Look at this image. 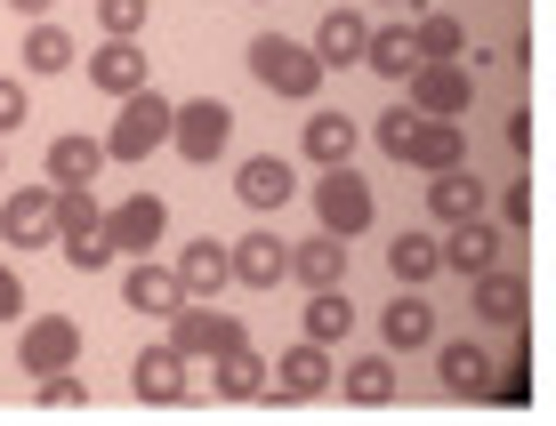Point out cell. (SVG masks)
Wrapping results in <instances>:
<instances>
[{"label":"cell","instance_id":"9","mask_svg":"<svg viewBox=\"0 0 556 426\" xmlns=\"http://www.w3.org/2000/svg\"><path fill=\"white\" fill-rule=\"evenodd\" d=\"M226 274L235 282H251V289H275V282H291V242L282 234H242V242H226Z\"/></svg>","mask_w":556,"mask_h":426},{"label":"cell","instance_id":"25","mask_svg":"<svg viewBox=\"0 0 556 426\" xmlns=\"http://www.w3.org/2000/svg\"><path fill=\"white\" fill-rule=\"evenodd\" d=\"M291 274H299L306 289H339V282H348V242H339V234L299 242V249H291Z\"/></svg>","mask_w":556,"mask_h":426},{"label":"cell","instance_id":"37","mask_svg":"<svg viewBox=\"0 0 556 426\" xmlns=\"http://www.w3.org/2000/svg\"><path fill=\"white\" fill-rule=\"evenodd\" d=\"M33 121V96H25V81H0V138L9 129H25Z\"/></svg>","mask_w":556,"mask_h":426},{"label":"cell","instance_id":"10","mask_svg":"<svg viewBox=\"0 0 556 426\" xmlns=\"http://www.w3.org/2000/svg\"><path fill=\"white\" fill-rule=\"evenodd\" d=\"M49 209H56V185H16L9 202H0V242L9 249H41L49 242Z\"/></svg>","mask_w":556,"mask_h":426},{"label":"cell","instance_id":"32","mask_svg":"<svg viewBox=\"0 0 556 426\" xmlns=\"http://www.w3.org/2000/svg\"><path fill=\"white\" fill-rule=\"evenodd\" d=\"M412 49H419V65H459V56H468V33H459V16H419Z\"/></svg>","mask_w":556,"mask_h":426},{"label":"cell","instance_id":"8","mask_svg":"<svg viewBox=\"0 0 556 426\" xmlns=\"http://www.w3.org/2000/svg\"><path fill=\"white\" fill-rule=\"evenodd\" d=\"M16 362H25L33 378H49V371H73V362H81V322H73V314H49V322H33V331L16 338Z\"/></svg>","mask_w":556,"mask_h":426},{"label":"cell","instance_id":"2","mask_svg":"<svg viewBox=\"0 0 556 426\" xmlns=\"http://www.w3.org/2000/svg\"><path fill=\"white\" fill-rule=\"evenodd\" d=\"M162 322H169V346H178L186 362H218V354H235V346H251L235 314H218V298H178Z\"/></svg>","mask_w":556,"mask_h":426},{"label":"cell","instance_id":"6","mask_svg":"<svg viewBox=\"0 0 556 426\" xmlns=\"http://www.w3.org/2000/svg\"><path fill=\"white\" fill-rule=\"evenodd\" d=\"M404 89H412L404 105L419 113V121H459V113L476 105V73L468 65H412Z\"/></svg>","mask_w":556,"mask_h":426},{"label":"cell","instance_id":"4","mask_svg":"<svg viewBox=\"0 0 556 426\" xmlns=\"http://www.w3.org/2000/svg\"><path fill=\"white\" fill-rule=\"evenodd\" d=\"M251 73H258L275 96H299V105H306V96H323L315 49H306V41H282V33H258V41H251Z\"/></svg>","mask_w":556,"mask_h":426},{"label":"cell","instance_id":"14","mask_svg":"<svg viewBox=\"0 0 556 426\" xmlns=\"http://www.w3.org/2000/svg\"><path fill=\"white\" fill-rule=\"evenodd\" d=\"M404 169H452V162H468V129H452V121H412V138H404V153H395Z\"/></svg>","mask_w":556,"mask_h":426},{"label":"cell","instance_id":"40","mask_svg":"<svg viewBox=\"0 0 556 426\" xmlns=\"http://www.w3.org/2000/svg\"><path fill=\"white\" fill-rule=\"evenodd\" d=\"M501 209H508V225H532V178H516Z\"/></svg>","mask_w":556,"mask_h":426},{"label":"cell","instance_id":"18","mask_svg":"<svg viewBox=\"0 0 556 426\" xmlns=\"http://www.w3.org/2000/svg\"><path fill=\"white\" fill-rule=\"evenodd\" d=\"M129 386H138V402H178L186 395V354H178V346H146V354L138 362H129Z\"/></svg>","mask_w":556,"mask_h":426},{"label":"cell","instance_id":"26","mask_svg":"<svg viewBox=\"0 0 556 426\" xmlns=\"http://www.w3.org/2000/svg\"><path fill=\"white\" fill-rule=\"evenodd\" d=\"M105 138H49V185H98Z\"/></svg>","mask_w":556,"mask_h":426},{"label":"cell","instance_id":"22","mask_svg":"<svg viewBox=\"0 0 556 426\" xmlns=\"http://www.w3.org/2000/svg\"><path fill=\"white\" fill-rule=\"evenodd\" d=\"M122 298H129V314L162 322L169 306H178V274H169V266H153V258H138V266L122 274Z\"/></svg>","mask_w":556,"mask_h":426},{"label":"cell","instance_id":"27","mask_svg":"<svg viewBox=\"0 0 556 426\" xmlns=\"http://www.w3.org/2000/svg\"><path fill=\"white\" fill-rule=\"evenodd\" d=\"M525 306H532V289L516 274H501V266L476 274V322H525Z\"/></svg>","mask_w":556,"mask_h":426},{"label":"cell","instance_id":"24","mask_svg":"<svg viewBox=\"0 0 556 426\" xmlns=\"http://www.w3.org/2000/svg\"><path fill=\"white\" fill-rule=\"evenodd\" d=\"M419 49H412V25H371V41H363V73H379V81H412Z\"/></svg>","mask_w":556,"mask_h":426},{"label":"cell","instance_id":"41","mask_svg":"<svg viewBox=\"0 0 556 426\" xmlns=\"http://www.w3.org/2000/svg\"><path fill=\"white\" fill-rule=\"evenodd\" d=\"M16 314H25V282L0 266V322H16Z\"/></svg>","mask_w":556,"mask_h":426},{"label":"cell","instance_id":"15","mask_svg":"<svg viewBox=\"0 0 556 426\" xmlns=\"http://www.w3.org/2000/svg\"><path fill=\"white\" fill-rule=\"evenodd\" d=\"M81 65H89V89H105V96L146 89V49H138V41H98Z\"/></svg>","mask_w":556,"mask_h":426},{"label":"cell","instance_id":"3","mask_svg":"<svg viewBox=\"0 0 556 426\" xmlns=\"http://www.w3.org/2000/svg\"><path fill=\"white\" fill-rule=\"evenodd\" d=\"M169 145H178L194 169H210L226 145H235V105H226V96H186V105H169Z\"/></svg>","mask_w":556,"mask_h":426},{"label":"cell","instance_id":"5","mask_svg":"<svg viewBox=\"0 0 556 426\" xmlns=\"http://www.w3.org/2000/svg\"><path fill=\"white\" fill-rule=\"evenodd\" d=\"M315 218H323V234H339V242H355V234H371V218H379V202H371V185L355 178L348 162L339 169H323V185H315Z\"/></svg>","mask_w":556,"mask_h":426},{"label":"cell","instance_id":"28","mask_svg":"<svg viewBox=\"0 0 556 426\" xmlns=\"http://www.w3.org/2000/svg\"><path fill=\"white\" fill-rule=\"evenodd\" d=\"M388 274H395V289L435 282V274H444V258H435V234H395V242H388Z\"/></svg>","mask_w":556,"mask_h":426},{"label":"cell","instance_id":"17","mask_svg":"<svg viewBox=\"0 0 556 426\" xmlns=\"http://www.w3.org/2000/svg\"><path fill=\"white\" fill-rule=\"evenodd\" d=\"M379 338H388V354H419V346H435V314L419 289H395V306L379 314Z\"/></svg>","mask_w":556,"mask_h":426},{"label":"cell","instance_id":"38","mask_svg":"<svg viewBox=\"0 0 556 426\" xmlns=\"http://www.w3.org/2000/svg\"><path fill=\"white\" fill-rule=\"evenodd\" d=\"M412 121H419V113H412V105H395L388 121H379V145H388V153H404V138H412Z\"/></svg>","mask_w":556,"mask_h":426},{"label":"cell","instance_id":"35","mask_svg":"<svg viewBox=\"0 0 556 426\" xmlns=\"http://www.w3.org/2000/svg\"><path fill=\"white\" fill-rule=\"evenodd\" d=\"M65 266H73V274H105V266H113L105 225H98V234H81V242H65Z\"/></svg>","mask_w":556,"mask_h":426},{"label":"cell","instance_id":"33","mask_svg":"<svg viewBox=\"0 0 556 426\" xmlns=\"http://www.w3.org/2000/svg\"><path fill=\"white\" fill-rule=\"evenodd\" d=\"M25 65L33 73H73V33L65 25H33L25 33Z\"/></svg>","mask_w":556,"mask_h":426},{"label":"cell","instance_id":"19","mask_svg":"<svg viewBox=\"0 0 556 426\" xmlns=\"http://www.w3.org/2000/svg\"><path fill=\"white\" fill-rule=\"evenodd\" d=\"M428 209H435L444 225H459V218H484V178H476L468 162L435 169V185H428Z\"/></svg>","mask_w":556,"mask_h":426},{"label":"cell","instance_id":"31","mask_svg":"<svg viewBox=\"0 0 556 426\" xmlns=\"http://www.w3.org/2000/svg\"><path fill=\"white\" fill-rule=\"evenodd\" d=\"M331 386H348V402L379 411V402H395V362L388 354H363V362H348V378H331Z\"/></svg>","mask_w":556,"mask_h":426},{"label":"cell","instance_id":"42","mask_svg":"<svg viewBox=\"0 0 556 426\" xmlns=\"http://www.w3.org/2000/svg\"><path fill=\"white\" fill-rule=\"evenodd\" d=\"M16 9H25V16H41V9H49V0H16Z\"/></svg>","mask_w":556,"mask_h":426},{"label":"cell","instance_id":"23","mask_svg":"<svg viewBox=\"0 0 556 426\" xmlns=\"http://www.w3.org/2000/svg\"><path fill=\"white\" fill-rule=\"evenodd\" d=\"M435 258H444L452 274H484V266L501 258V234H492L484 218H459V225H452V242H435Z\"/></svg>","mask_w":556,"mask_h":426},{"label":"cell","instance_id":"20","mask_svg":"<svg viewBox=\"0 0 556 426\" xmlns=\"http://www.w3.org/2000/svg\"><path fill=\"white\" fill-rule=\"evenodd\" d=\"M355 138H363V129L348 121V113H331V105L306 113V129H299V145H306V162H315V169H339L355 153Z\"/></svg>","mask_w":556,"mask_h":426},{"label":"cell","instance_id":"11","mask_svg":"<svg viewBox=\"0 0 556 426\" xmlns=\"http://www.w3.org/2000/svg\"><path fill=\"white\" fill-rule=\"evenodd\" d=\"M331 378H339V371H331V346H306V338L275 362V371H266V386H275V395H291V402L331 395Z\"/></svg>","mask_w":556,"mask_h":426},{"label":"cell","instance_id":"1","mask_svg":"<svg viewBox=\"0 0 556 426\" xmlns=\"http://www.w3.org/2000/svg\"><path fill=\"white\" fill-rule=\"evenodd\" d=\"M169 105L178 96H162V89H129L122 96V113H113V138H105V162H146V153H162L169 145Z\"/></svg>","mask_w":556,"mask_h":426},{"label":"cell","instance_id":"29","mask_svg":"<svg viewBox=\"0 0 556 426\" xmlns=\"http://www.w3.org/2000/svg\"><path fill=\"white\" fill-rule=\"evenodd\" d=\"M348 331H355L348 282H339V289H315V298H306V346H339Z\"/></svg>","mask_w":556,"mask_h":426},{"label":"cell","instance_id":"34","mask_svg":"<svg viewBox=\"0 0 556 426\" xmlns=\"http://www.w3.org/2000/svg\"><path fill=\"white\" fill-rule=\"evenodd\" d=\"M146 9H153V0H98L105 41H138V33H146Z\"/></svg>","mask_w":556,"mask_h":426},{"label":"cell","instance_id":"21","mask_svg":"<svg viewBox=\"0 0 556 426\" xmlns=\"http://www.w3.org/2000/svg\"><path fill=\"white\" fill-rule=\"evenodd\" d=\"M435 378L452 395H492V354L476 338H452V346H435Z\"/></svg>","mask_w":556,"mask_h":426},{"label":"cell","instance_id":"30","mask_svg":"<svg viewBox=\"0 0 556 426\" xmlns=\"http://www.w3.org/2000/svg\"><path fill=\"white\" fill-rule=\"evenodd\" d=\"M210 386H218L226 402H251V395H266V362L251 354V346H235V354L210 362Z\"/></svg>","mask_w":556,"mask_h":426},{"label":"cell","instance_id":"16","mask_svg":"<svg viewBox=\"0 0 556 426\" xmlns=\"http://www.w3.org/2000/svg\"><path fill=\"white\" fill-rule=\"evenodd\" d=\"M235 202L242 209H282L291 202V162H282V153H251V162L235 169Z\"/></svg>","mask_w":556,"mask_h":426},{"label":"cell","instance_id":"7","mask_svg":"<svg viewBox=\"0 0 556 426\" xmlns=\"http://www.w3.org/2000/svg\"><path fill=\"white\" fill-rule=\"evenodd\" d=\"M169 234V209H162V193H129L122 209H105V242H113V258H153V242Z\"/></svg>","mask_w":556,"mask_h":426},{"label":"cell","instance_id":"13","mask_svg":"<svg viewBox=\"0 0 556 426\" xmlns=\"http://www.w3.org/2000/svg\"><path fill=\"white\" fill-rule=\"evenodd\" d=\"M363 41H371V16H363V9H331L306 49H315V65L331 73V65H363Z\"/></svg>","mask_w":556,"mask_h":426},{"label":"cell","instance_id":"39","mask_svg":"<svg viewBox=\"0 0 556 426\" xmlns=\"http://www.w3.org/2000/svg\"><path fill=\"white\" fill-rule=\"evenodd\" d=\"M532 138H541V129H532V113H508V153H516V162H532Z\"/></svg>","mask_w":556,"mask_h":426},{"label":"cell","instance_id":"36","mask_svg":"<svg viewBox=\"0 0 556 426\" xmlns=\"http://www.w3.org/2000/svg\"><path fill=\"white\" fill-rule=\"evenodd\" d=\"M81 402H89V386L73 378V371H49L41 378V411H81Z\"/></svg>","mask_w":556,"mask_h":426},{"label":"cell","instance_id":"12","mask_svg":"<svg viewBox=\"0 0 556 426\" xmlns=\"http://www.w3.org/2000/svg\"><path fill=\"white\" fill-rule=\"evenodd\" d=\"M169 274H178V298H218V289L235 282V274H226V242L218 234H194V242L178 249Z\"/></svg>","mask_w":556,"mask_h":426}]
</instances>
